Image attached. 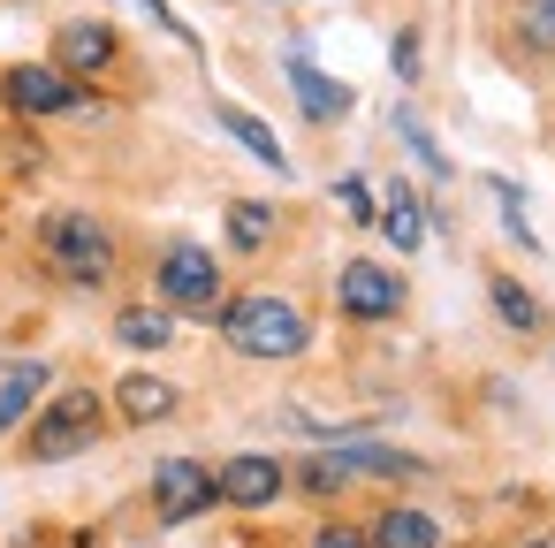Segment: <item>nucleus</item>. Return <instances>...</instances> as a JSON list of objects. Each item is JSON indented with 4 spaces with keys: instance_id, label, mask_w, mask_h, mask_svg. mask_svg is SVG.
Returning a JSON list of instances; mask_svg holds the SVG:
<instances>
[{
    "instance_id": "obj_14",
    "label": "nucleus",
    "mask_w": 555,
    "mask_h": 548,
    "mask_svg": "<svg viewBox=\"0 0 555 548\" xmlns=\"http://www.w3.org/2000/svg\"><path fill=\"white\" fill-rule=\"evenodd\" d=\"M115 62V31L107 24H69L62 31V77L69 69H107Z\"/></svg>"
},
{
    "instance_id": "obj_16",
    "label": "nucleus",
    "mask_w": 555,
    "mask_h": 548,
    "mask_svg": "<svg viewBox=\"0 0 555 548\" xmlns=\"http://www.w3.org/2000/svg\"><path fill=\"white\" fill-rule=\"evenodd\" d=\"M380 229H388L396 252H418L426 221H418V191H411V183H388V199H380Z\"/></svg>"
},
{
    "instance_id": "obj_8",
    "label": "nucleus",
    "mask_w": 555,
    "mask_h": 548,
    "mask_svg": "<svg viewBox=\"0 0 555 548\" xmlns=\"http://www.w3.org/2000/svg\"><path fill=\"white\" fill-rule=\"evenodd\" d=\"M0 92H9V107H16V115H69V107L85 100V92H77V77L39 69V62L9 69V77H0Z\"/></svg>"
},
{
    "instance_id": "obj_1",
    "label": "nucleus",
    "mask_w": 555,
    "mask_h": 548,
    "mask_svg": "<svg viewBox=\"0 0 555 548\" xmlns=\"http://www.w3.org/2000/svg\"><path fill=\"white\" fill-rule=\"evenodd\" d=\"M221 335H229L244 358H297V351L312 343L305 313L282 305V297H236V305H221Z\"/></svg>"
},
{
    "instance_id": "obj_19",
    "label": "nucleus",
    "mask_w": 555,
    "mask_h": 548,
    "mask_svg": "<svg viewBox=\"0 0 555 548\" xmlns=\"http://www.w3.org/2000/svg\"><path fill=\"white\" fill-rule=\"evenodd\" d=\"M494 313H502L517 335H540V305H532V290H517L509 275H494Z\"/></svg>"
},
{
    "instance_id": "obj_2",
    "label": "nucleus",
    "mask_w": 555,
    "mask_h": 548,
    "mask_svg": "<svg viewBox=\"0 0 555 548\" xmlns=\"http://www.w3.org/2000/svg\"><path fill=\"white\" fill-rule=\"evenodd\" d=\"M39 252H47L69 282H85V290H100V282L115 275V237H107L92 214H77V206H62V214L39 221Z\"/></svg>"
},
{
    "instance_id": "obj_17",
    "label": "nucleus",
    "mask_w": 555,
    "mask_h": 548,
    "mask_svg": "<svg viewBox=\"0 0 555 548\" xmlns=\"http://www.w3.org/2000/svg\"><path fill=\"white\" fill-rule=\"evenodd\" d=\"M115 335H122L130 351H160V343H176V320H168V305H122Z\"/></svg>"
},
{
    "instance_id": "obj_23",
    "label": "nucleus",
    "mask_w": 555,
    "mask_h": 548,
    "mask_svg": "<svg viewBox=\"0 0 555 548\" xmlns=\"http://www.w3.org/2000/svg\"><path fill=\"white\" fill-rule=\"evenodd\" d=\"M343 206H350V221H373V191H365V183H358V176H350V183H343Z\"/></svg>"
},
{
    "instance_id": "obj_20",
    "label": "nucleus",
    "mask_w": 555,
    "mask_h": 548,
    "mask_svg": "<svg viewBox=\"0 0 555 548\" xmlns=\"http://www.w3.org/2000/svg\"><path fill=\"white\" fill-rule=\"evenodd\" d=\"M396 138H403V145H411V153H418V161H426V168H434V176H449V153H441V145H434V138H426V123H418V115H411V107H403V115H396Z\"/></svg>"
},
{
    "instance_id": "obj_12",
    "label": "nucleus",
    "mask_w": 555,
    "mask_h": 548,
    "mask_svg": "<svg viewBox=\"0 0 555 548\" xmlns=\"http://www.w3.org/2000/svg\"><path fill=\"white\" fill-rule=\"evenodd\" d=\"M373 548H441V525H434L426 510L396 502V510H380V518H373Z\"/></svg>"
},
{
    "instance_id": "obj_18",
    "label": "nucleus",
    "mask_w": 555,
    "mask_h": 548,
    "mask_svg": "<svg viewBox=\"0 0 555 548\" xmlns=\"http://www.w3.org/2000/svg\"><path fill=\"white\" fill-rule=\"evenodd\" d=\"M267 237H274V206H259V199H236V206H229V244H236V252H259Z\"/></svg>"
},
{
    "instance_id": "obj_3",
    "label": "nucleus",
    "mask_w": 555,
    "mask_h": 548,
    "mask_svg": "<svg viewBox=\"0 0 555 548\" xmlns=\"http://www.w3.org/2000/svg\"><path fill=\"white\" fill-rule=\"evenodd\" d=\"M100 396L92 388H62V396H47V411L31 419V457L39 464H62V457H77V449H92L100 442Z\"/></svg>"
},
{
    "instance_id": "obj_6",
    "label": "nucleus",
    "mask_w": 555,
    "mask_h": 548,
    "mask_svg": "<svg viewBox=\"0 0 555 548\" xmlns=\"http://www.w3.org/2000/svg\"><path fill=\"white\" fill-rule=\"evenodd\" d=\"M153 510H160L168 525L206 518V510H214V472H206L198 457H160V464H153Z\"/></svg>"
},
{
    "instance_id": "obj_11",
    "label": "nucleus",
    "mask_w": 555,
    "mask_h": 548,
    "mask_svg": "<svg viewBox=\"0 0 555 548\" xmlns=\"http://www.w3.org/2000/svg\"><path fill=\"white\" fill-rule=\"evenodd\" d=\"M39 396H47V366H39V358H16L9 373H0V434H16Z\"/></svg>"
},
{
    "instance_id": "obj_21",
    "label": "nucleus",
    "mask_w": 555,
    "mask_h": 548,
    "mask_svg": "<svg viewBox=\"0 0 555 548\" xmlns=\"http://www.w3.org/2000/svg\"><path fill=\"white\" fill-rule=\"evenodd\" d=\"M517 31H525V47H555V0H525Z\"/></svg>"
},
{
    "instance_id": "obj_9",
    "label": "nucleus",
    "mask_w": 555,
    "mask_h": 548,
    "mask_svg": "<svg viewBox=\"0 0 555 548\" xmlns=\"http://www.w3.org/2000/svg\"><path fill=\"white\" fill-rule=\"evenodd\" d=\"M282 495V464L274 457H229L214 472V502H236V510H267Z\"/></svg>"
},
{
    "instance_id": "obj_13",
    "label": "nucleus",
    "mask_w": 555,
    "mask_h": 548,
    "mask_svg": "<svg viewBox=\"0 0 555 548\" xmlns=\"http://www.w3.org/2000/svg\"><path fill=\"white\" fill-rule=\"evenodd\" d=\"M115 411H122L130 426H153V419H168V411H176V388H168V381H153V373H130V381L115 388Z\"/></svg>"
},
{
    "instance_id": "obj_22",
    "label": "nucleus",
    "mask_w": 555,
    "mask_h": 548,
    "mask_svg": "<svg viewBox=\"0 0 555 548\" xmlns=\"http://www.w3.org/2000/svg\"><path fill=\"white\" fill-rule=\"evenodd\" d=\"M312 548H373V533H358V525H320Z\"/></svg>"
},
{
    "instance_id": "obj_4",
    "label": "nucleus",
    "mask_w": 555,
    "mask_h": 548,
    "mask_svg": "<svg viewBox=\"0 0 555 548\" xmlns=\"http://www.w3.org/2000/svg\"><path fill=\"white\" fill-rule=\"evenodd\" d=\"M403 472H418V457L380 449V442H350V449L305 457V487H312V495H335L343 480H403Z\"/></svg>"
},
{
    "instance_id": "obj_25",
    "label": "nucleus",
    "mask_w": 555,
    "mask_h": 548,
    "mask_svg": "<svg viewBox=\"0 0 555 548\" xmlns=\"http://www.w3.org/2000/svg\"><path fill=\"white\" fill-rule=\"evenodd\" d=\"M525 548H547V540H525Z\"/></svg>"
},
{
    "instance_id": "obj_24",
    "label": "nucleus",
    "mask_w": 555,
    "mask_h": 548,
    "mask_svg": "<svg viewBox=\"0 0 555 548\" xmlns=\"http://www.w3.org/2000/svg\"><path fill=\"white\" fill-rule=\"evenodd\" d=\"M396 69H403V77H418V39H411V31L396 39Z\"/></svg>"
},
{
    "instance_id": "obj_15",
    "label": "nucleus",
    "mask_w": 555,
    "mask_h": 548,
    "mask_svg": "<svg viewBox=\"0 0 555 548\" xmlns=\"http://www.w3.org/2000/svg\"><path fill=\"white\" fill-rule=\"evenodd\" d=\"M221 130H229V138H236V145L251 153V161H267L274 176L289 168V153H282V138H274V130H267L259 115H244V107H221Z\"/></svg>"
},
{
    "instance_id": "obj_7",
    "label": "nucleus",
    "mask_w": 555,
    "mask_h": 548,
    "mask_svg": "<svg viewBox=\"0 0 555 548\" xmlns=\"http://www.w3.org/2000/svg\"><path fill=\"white\" fill-rule=\"evenodd\" d=\"M335 297H343L350 320H388V313L403 305V275H388V267H373V259H350V267L335 275Z\"/></svg>"
},
{
    "instance_id": "obj_5",
    "label": "nucleus",
    "mask_w": 555,
    "mask_h": 548,
    "mask_svg": "<svg viewBox=\"0 0 555 548\" xmlns=\"http://www.w3.org/2000/svg\"><path fill=\"white\" fill-rule=\"evenodd\" d=\"M160 297L176 313H214L221 305V267L206 244H168L160 252Z\"/></svg>"
},
{
    "instance_id": "obj_10",
    "label": "nucleus",
    "mask_w": 555,
    "mask_h": 548,
    "mask_svg": "<svg viewBox=\"0 0 555 548\" xmlns=\"http://www.w3.org/2000/svg\"><path fill=\"white\" fill-rule=\"evenodd\" d=\"M289 85H297V107L312 123H343L350 115V85L327 77V69H312V54H289Z\"/></svg>"
}]
</instances>
